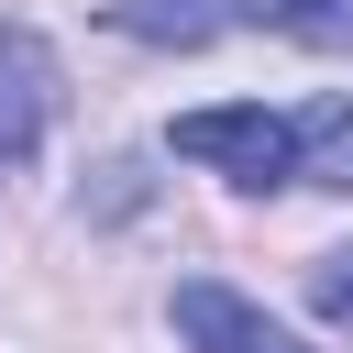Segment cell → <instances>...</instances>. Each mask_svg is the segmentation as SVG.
Returning a JSON list of instances; mask_svg holds the SVG:
<instances>
[{
	"label": "cell",
	"mask_w": 353,
	"mask_h": 353,
	"mask_svg": "<svg viewBox=\"0 0 353 353\" xmlns=\"http://www.w3.org/2000/svg\"><path fill=\"white\" fill-rule=\"evenodd\" d=\"M165 143H176L188 165H221L232 188H276V176H298V121H276V110H188Z\"/></svg>",
	"instance_id": "6da1fadb"
},
{
	"label": "cell",
	"mask_w": 353,
	"mask_h": 353,
	"mask_svg": "<svg viewBox=\"0 0 353 353\" xmlns=\"http://www.w3.org/2000/svg\"><path fill=\"white\" fill-rule=\"evenodd\" d=\"M44 121H55V44L0 22V165H33Z\"/></svg>",
	"instance_id": "7a4b0ae2"
},
{
	"label": "cell",
	"mask_w": 353,
	"mask_h": 353,
	"mask_svg": "<svg viewBox=\"0 0 353 353\" xmlns=\"http://www.w3.org/2000/svg\"><path fill=\"white\" fill-rule=\"evenodd\" d=\"M176 331H188L199 353H309L287 320H265V309L232 298L221 276H188V287H176Z\"/></svg>",
	"instance_id": "3957f363"
},
{
	"label": "cell",
	"mask_w": 353,
	"mask_h": 353,
	"mask_svg": "<svg viewBox=\"0 0 353 353\" xmlns=\"http://www.w3.org/2000/svg\"><path fill=\"white\" fill-rule=\"evenodd\" d=\"M298 176L309 188H353V99H320L298 121Z\"/></svg>",
	"instance_id": "277c9868"
},
{
	"label": "cell",
	"mask_w": 353,
	"mask_h": 353,
	"mask_svg": "<svg viewBox=\"0 0 353 353\" xmlns=\"http://www.w3.org/2000/svg\"><path fill=\"white\" fill-rule=\"evenodd\" d=\"M243 22L298 33V44H320V55H353V0H243Z\"/></svg>",
	"instance_id": "5b68a950"
},
{
	"label": "cell",
	"mask_w": 353,
	"mask_h": 353,
	"mask_svg": "<svg viewBox=\"0 0 353 353\" xmlns=\"http://www.w3.org/2000/svg\"><path fill=\"white\" fill-rule=\"evenodd\" d=\"M110 22L143 33V44H210L221 33V0H110Z\"/></svg>",
	"instance_id": "8992f818"
},
{
	"label": "cell",
	"mask_w": 353,
	"mask_h": 353,
	"mask_svg": "<svg viewBox=\"0 0 353 353\" xmlns=\"http://www.w3.org/2000/svg\"><path fill=\"white\" fill-rule=\"evenodd\" d=\"M309 309H320V320H331V331H353V243H342V254H320V265H309Z\"/></svg>",
	"instance_id": "52a82bcc"
}]
</instances>
